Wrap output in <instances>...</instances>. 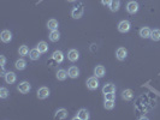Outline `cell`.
I'll list each match as a JSON object with an SVG mask.
<instances>
[{"mask_svg":"<svg viewBox=\"0 0 160 120\" xmlns=\"http://www.w3.org/2000/svg\"><path fill=\"white\" fill-rule=\"evenodd\" d=\"M87 84V88L89 90H96L99 88V79L96 76H93V77H89L85 82Z\"/></svg>","mask_w":160,"mask_h":120,"instance_id":"cell-1","label":"cell"},{"mask_svg":"<svg viewBox=\"0 0 160 120\" xmlns=\"http://www.w3.org/2000/svg\"><path fill=\"white\" fill-rule=\"evenodd\" d=\"M30 89H31V87H30L29 82H27V80L21 82L18 84V87H17V90H18L21 94H28L30 91Z\"/></svg>","mask_w":160,"mask_h":120,"instance_id":"cell-2","label":"cell"},{"mask_svg":"<svg viewBox=\"0 0 160 120\" xmlns=\"http://www.w3.org/2000/svg\"><path fill=\"white\" fill-rule=\"evenodd\" d=\"M127 57H128V50H127L125 48L119 47V48L116 50V58H117L118 60L123 61V60L127 59Z\"/></svg>","mask_w":160,"mask_h":120,"instance_id":"cell-3","label":"cell"},{"mask_svg":"<svg viewBox=\"0 0 160 120\" xmlns=\"http://www.w3.org/2000/svg\"><path fill=\"white\" fill-rule=\"evenodd\" d=\"M83 12H84L83 6L80 5V6H76V7L72 9V11H71V16H72V18L78 19V18H81V17L83 16Z\"/></svg>","mask_w":160,"mask_h":120,"instance_id":"cell-4","label":"cell"},{"mask_svg":"<svg viewBox=\"0 0 160 120\" xmlns=\"http://www.w3.org/2000/svg\"><path fill=\"white\" fill-rule=\"evenodd\" d=\"M67 59L71 61V63H75L80 59V53L77 49H70L67 52Z\"/></svg>","mask_w":160,"mask_h":120,"instance_id":"cell-5","label":"cell"},{"mask_svg":"<svg viewBox=\"0 0 160 120\" xmlns=\"http://www.w3.org/2000/svg\"><path fill=\"white\" fill-rule=\"evenodd\" d=\"M131 25H130V22L129 21H122L119 24H118V30L119 32H123V34H125L130 30Z\"/></svg>","mask_w":160,"mask_h":120,"instance_id":"cell-6","label":"cell"},{"mask_svg":"<svg viewBox=\"0 0 160 120\" xmlns=\"http://www.w3.org/2000/svg\"><path fill=\"white\" fill-rule=\"evenodd\" d=\"M127 11L130 14H135L138 11V4L136 1H129L128 5H127Z\"/></svg>","mask_w":160,"mask_h":120,"instance_id":"cell-7","label":"cell"},{"mask_svg":"<svg viewBox=\"0 0 160 120\" xmlns=\"http://www.w3.org/2000/svg\"><path fill=\"white\" fill-rule=\"evenodd\" d=\"M49 96V89L47 87H41L39 90H38V97L40 100H45Z\"/></svg>","mask_w":160,"mask_h":120,"instance_id":"cell-8","label":"cell"},{"mask_svg":"<svg viewBox=\"0 0 160 120\" xmlns=\"http://www.w3.org/2000/svg\"><path fill=\"white\" fill-rule=\"evenodd\" d=\"M0 37H1V41L4 43H9L12 40V34H11L10 30H4V31H1V35H0Z\"/></svg>","mask_w":160,"mask_h":120,"instance_id":"cell-9","label":"cell"},{"mask_svg":"<svg viewBox=\"0 0 160 120\" xmlns=\"http://www.w3.org/2000/svg\"><path fill=\"white\" fill-rule=\"evenodd\" d=\"M67 73H69V77L70 78H77L80 76V70H78V67L77 66H71L69 67V70H67Z\"/></svg>","mask_w":160,"mask_h":120,"instance_id":"cell-10","label":"cell"},{"mask_svg":"<svg viewBox=\"0 0 160 120\" xmlns=\"http://www.w3.org/2000/svg\"><path fill=\"white\" fill-rule=\"evenodd\" d=\"M75 119H80V120H88V119H89V112H88L87 109H84V108H82V109H80V111H78L77 115L75 116Z\"/></svg>","mask_w":160,"mask_h":120,"instance_id":"cell-11","label":"cell"},{"mask_svg":"<svg viewBox=\"0 0 160 120\" xmlns=\"http://www.w3.org/2000/svg\"><path fill=\"white\" fill-rule=\"evenodd\" d=\"M4 78H5V82H6L7 84H13V83L16 82V79H17V76H16L14 72L9 71V72H6V75H5Z\"/></svg>","mask_w":160,"mask_h":120,"instance_id":"cell-12","label":"cell"},{"mask_svg":"<svg viewBox=\"0 0 160 120\" xmlns=\"http://www.w3.org/2000/svg\"><path fill=\"white\" fill-rule=\"evenodd\" d=\"M52 59L54 60L56 63H58V64L63 63V60H64V54H63V52H62V50H56V52L52 54Z\"/></svg>","mask_w":160,"mask_h":120,"instance_id":"cell-13","label":"cell"},{"mask_svg":"<svg viewBox=\"0 0 160 120\" xmlns=\"http://www.w3.org/2000/svg\"><path fill=\"white\" fill-rule=\"evenodd\" d=\"M41 52H40V50L38 49V48H34V49H31L30 50V52H29V58L31 59V60H39L40 59V57H41Z\"/></svg>","mask_w":160,"mask_h":120,"instance_id":"cell-14","label":"cell"},{"mask_svg":"<svg viewBox=\"0 0 160 120\" xmlns=\"http://www.w3.org/2000/svg\"><path fill=\"white\" fill-rule=\"evenodd\" d=\"M105 72H106V70H105V67L102 65H98L94 68V76H96L98 78H102L105 76Z\"/></svg>","mask_w":160,"mask_h":120,"instance_id":"cell-15","label":"cell"},{"mask_svg":"<svg viewBox=\"0 0 160 120\" xmlns=\"http://www.w3.org/2000/svg\"><path fill=\"white\" fill-rule=\"evenodd\" d=\"M151 35H152V30L148 27H143V28L140 30V36L142 39H149Z\"/></svg>","mask_w":160,"mask_h":120,"instance_id":"cell-16","label":"cell"},{"mask_svg":"<svg viewBox=\"0 0 160 120\" xmlns=\"http://www.w3.org/2000/svg\"><path fill=\"white\" fill-rule=\"evenodd\" d=\"M134 97V93L131 89H125V90H123L122 93V98L123 100H125V101H131Z\"/></svg>","mask_w":160,"mask_h":120,"instance_id":"cell-17","label":"cell"},{"mask_svg":"<svg viewBox=\"0 0 160 120\" xmlns=\"http://www.w3.org/2000/svg\"><path fill=\"white\" fill-rule=\"evenodd\" d=\"M116 91V87L112 83H106L102 88V94H109V93H114Z\"/></svg>","mask_w":160,"mask_h":120,"instance_id":"cell-18","label":"cell"},{"mask_svg":"<svg viewBox=\"0 0 160 120\" xmlns=\"http://www.w3.org/2000/svg\"><path fill=\"white\" fill-rule=\"evenodd\" d=\"M56 119H66L67 118V111L65 108H60L56 112V115H54Z\"/></svg>","mask_w":160,"mask_h":120,"instance_id":"cell-19","label":"cell"},{"mask_svg":"<svg viewBox=\"0 0 160 120\" xmlns=\"http://www.w3.org/2000/svg\"><path fill=\"white\" fill-rule=\"evenodd\" d=\"M59 39H60V34H59L58 29H57V30H51L49 40H51L52 42H57V41H59Z\"/></svg>","mask_w":160,"mask_h":120,"instance_id":"cell-20","label":"cell"},{"mask_svg":"<svg viewBox=\"0 0 160 120\" xmlns=\"http://www.w3.org/2000/svg\"><path fill=\"white\" fill-rule=\"evenodd\" d=\"M14 66H16L17 70L22 71V70H24V68L27 67V61H25L24 59H18V60L14 63Z\"/></svg>","mask_w":160,"mask_h":120,"instance_id":"cell-21","label":"cell"},{"mask_svg":"<svg viewBox=\"0 0 160 120\" xmlns=\"http://www.w3.org/2000/svg\"><path fill=\"white\" fill-rule=\"evenodd\" d=\"M109 6H110V10L112 12H117L119 10V7H120V0H112Z\"/></svg>","mask_w":160,"mask_h":120,"instance_id":"cell-22","label":"cell"},{"mask_svg":"<svg viewBox=\"0 0 160 120\" xmlns=\"http://www.w3.org/2000/svg\"><path fill=\"white\" fill-rule=\"evenodd\" d=\"M67 76H69V73L65 71V70H58L57 71V75H56V77H57V79L58 80H65L66 78H67Z\"/></svg>","mask_w":160,"mask_h":120,"instance_id":"cell-23","label":"cell"},{"mask_svg":"<svg viewBox=\"0 0 160 120\" xmlns=\"http://www.w3.org/2000/svg\"><path fill=\"white\" fill-rule=\"evenodd\" d=\"M47 28L49 30H57L58 29V21L57 19H49L47 22Z\"/></svg>","mask_w":160,"mask_h":120,"instance_id":"cell-24","label":"cell"},{"mask_svg":"<svg viewBox=\"0 0 160 120\" xmlns=\"http://www.w3.org/2000/svg\"><path fill=\"white\" fill-rule=\"evenodd\" d=\"M41 53H47L48 52V45L45 42V41H41V42H39V45H38V47H36Z\"/></svg>","mask_w":160,"mask_h":120,"instance_id":"cell-25","label":"cell"},{"mask_svg":"<svg viewBox=\"0 0 160 120\" xmlns=\"http://www.w3.org/2000/svg\"><path fill=\"white\" fill-rule=\"evenodd\" d=\"M151 39H152L153 41H160V29H154V30H152Z\"/></svg>","mask_w":160,"mask_h":120,"instance_id":"cell-26","label":"cell"},{"mask_svg":"<svg viewBox=\"0 0 160 120\" xmlns=\"http://www.w3.org/2000/svg\"><path fill=\"white\" fill-rule=\"evenodd\" d=\"M104 107H105V109H113V107H114V100H105V102H104Z\"/></svg>","mask_w":160,"mask_h":120,"instance_id":"cell-27","label":"cell"},{"mask_svg":"<svg viewBox=\"0 0 160 120\" xmlns=\"http://www.w3.org/2000/svg\"><path fill=\"white\" fill-rule=\"evenodd\" d=\"M18 53H20V55H22V57L28 55V54H29V48H28V46H25V45L21 46L20 49H18Z\"/></svg>","mask_w":160,"mask_h":120,"instance_id":"cell-28","label":"cell"},{"mask_svg":"<svg viewBox=\"0 0 160 120\" xmlns=\"http://www.w3.org/2000/svg\"><path fill=\"white\" fill-rule=\"evenodd\" d=\"M7 96H9V90L5 87L0 88V97H1V98H6Z\"/></svg>","mask_w":160,"mask_h":120,"instance_id":"cell-29","label":"cell"},{"mask_svg":"<svg viewBox=\"0 0 160 120\" xmlns=\"http://www.w3.org/2000/svg\"><path fill=\"white\" fill-rule=\"evenodd\" d=\"M104 95H105V100H114V93H109Z\"/></svg>","mask_w":160,"mask_h":120,"instance_id":"cell-30","label":"cell"},{"mask_svg":"<svg viewBox=\"0 0 160 120\" xmlns=\"http://www.w3.org/2000/svg\"><path fill=\"white\" fill-rule=\"evenodd\" d=\"M0 63H1V67L4 68V67H5V64H6V59H5V57H4V55L0 57Z\"/></svg>","mask_w":160,"mask_h":120,"instance_id":"cell-31","label":"cell"},{"mask_svg":"<svg viewBox=\"0 0 160 120\" xmlns=\"http://www.w3.org/2000/svg\"><path fill=\"white\" fill-rule=\"evenodd\" d=\"M111 1H112V0H101V4L105 5V6H107V5L111 4Z\"/></svg>","mask_w":160,"mask_h":120,"instance_id":"cell-32","label":"cell"},{"mask_svg":"<svg viewBox=\"0 0 160 120\" xmlns=\"http://www.w3.org/2000/svg\"><path fill=\"white\" fill-rule=\"evenodd\" d=\"M67 1H70V3H74V1H76V0H67Z\"/></svg>","mask_w":160,"mask_h":120,"instance_id":"cell-33","label":"cell"}]
</instances>
